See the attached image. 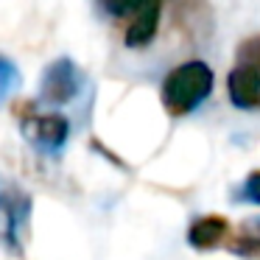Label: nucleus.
<instances>
[{
	"label": "nucleus",
	"instance_id": "nucleus-1",
	"mask_svg": "<svg viewBox=\"0 0 260 260\" xmlns=\"http://www.w3.org/2000/svg\"><path fill=\"white\" fill-rule=\"evenodd\" d=\"M215 84L213 68L202 59H190V62H182L179 68H174L162 81V107L171 118H185V115L196 112L204 101L210 98Z\"/></svg>",
	"mask_w": 260,
	"mask_h": 260
},
{
	"label": "nucleus",
	"instance_id": "nucleus-2",
	"mask_svg": "<svg viewBox=\"0 0 260 260\" xmlns=\"http://www.w3.org/2000/svg\"><path fill=\"white\" fill-rule=\"evenodd\" d=\"M31 213V199L17 187H3L0 190V243L12 249V254L23 252L20 243V232L28 224Z\"/></svg>",
	"mask_w": 260,
	"mask_h": 260
},
{
	"label": "nucleus",
	"instance_id": "nucleus-3",
	"mask_svg": "<svg viewBox=\"0 0 260 260\" xmlns=\"http://www.w3.org/2000/svg\"><path fill=\"white\" fill-rule=\"evenodd\" d=\"M81 84V73L76 68L73 59L62 56L56 62H51L42 73V84H40V95L48 104H68L76 98Z\"/></svg>",
	"mask_w": 260,
	"mask_h": 260
},
{
	"label": "nucleus",
	"instance_id": "nucleus-4",
	"mask_svg": "<svg viewBox=\"0 0 260 260\" xmlns=\"http://www.w3.org/2000/svg\"><path fill=\"white\" fill-rule=\"evenodd\" d=\"M23 132L25 137H31V140L37 143V146L48 148V151H56V148L64 146V140H68L70 135V123L64 115H34L31 112L28 118H23Z\"/></svg>",
	"mask_w": 260,
	"mask_h": 260
},
{
	"label": "nucleus",
	"instance_id": "nucleus-5",
	"mask_svg": "<svg viewBox=\"0 0 260 260\" xmlns=\"http://www.w3.org/2000/svg\"><path fill=\"white\" fill-rule=\"evenodd\" d=\"M132 23L126 28L123 42L129 48H146L157 37L159 28V14H162V0H137L132 9Z\"/></svg>",
	"mask_w": 260,
	"mask_h": 260
},
{
	"label": "nucleus",
	"instance_id": "nucleus-6",
	"mask_svg": "<svg viewBox=\"0 0 260 260\" xmlns=\"http://www.w3.org/2000/svg\"><path fill=\"white\" fill-rule=\"evenodd\" d=\"M232 235L230 221L224 215H199L190 226H187V243H190L196 252H210V249H218L221 243H226V238Z\"/></svg>",
	"mask_w": 260,
	"mask_h": 260
},
{
	"label": "nucleus",
	"instance_id": "nucleus-7",
	"mask_svg": "<svg viewBox=\"0 0 260 260\" xmlns=\"http://www.w3.org/2000/svg\"><path fill=\"white\" fill-rule=\"evenodd\" d=\"M226 92L232 107L238 109H260V73L246 64H238L226 76Z\"/></svg>",
	"mask_w": 260,
	"mask_h": 260
},
{
	"label": "nucleus",
	"instance_id": "nucleus-8",
	"mask_svg": "<svg viewBox=\"0 0 260 260\" xmlns=\"http://www.w3.org/2000/svg\"><path fill=\"white\" fill-rule=\"evenodd\" d=\"M226 249L232 254H238V257L254 260V257H260V235L254 230H246L235 238H226Z\"/></svg>",
	"mask_w": 260,
	"mask_h": 260
},
{
	"label": "nucleus",
	"instance_id": "nucleus-9",
	"mask_svg": "<svg viewBox=\"0 0 260 260\" xmlns=\"http://www.w3.org/2000/svg\"><path fill=\"white\" fill-rule=\"evenodd\" d=\"M232 202L235 204H254L260 207V171H252L241 185L232 190Z\"/></svg>",
	"mask_w": 260,
	"mask_h": 260
},
{
	"label": "nucleus",
	"instance_id": "nucleus-10",
	"mask_svg": "<svg viewBox=\"0 0 260 260\" xmlns=\"http://www.w3.org/2000/svg\"><path fill=\"white\" fill-rule=\"evenodd\" d=\"M235 62L252 68L254 73H260V34L257 37H249V40H243L241 45H238Z\"/></svg>",
	"mask_w": 260,
	"mask_h": 260
},
{
	"label": "nucleus",
	"instance_id": "nucleus-11",
	"mask_svg": "<svg viewBox=\"0 0 260 260\" xmlns=\"http://www.w3.org/2000/svg\"><path fill=\"white\" fill-rule=\"evenodd\" d=\"M17 87H20V70H17V64H14L9 56H3V53H0V101H3L9 92H14Z\"/></svg>",
	"mask_w": 260,
	"mask_h": 260
},
{
	"label": "nucleus",
	"instance_id": "nucleus-12",
	"mask_svg": "<svg viewBox=\"0 0 260 260\" xmlns=\"http://www.w3.org/2000/svg\"><path fill=\"white\" fill-rule=\"evenodd\" d=\"M104 9H107L109 14H115V17H123V14H129L132 9H135L137 0H101Z\"/></svg>",
	"mask_w": 260,
	"mask_h": 260
},
{
	"label": "nucleus",
	"instance_id": "nucleus-13",
	"mask_svg": "<svg viewBox=\"0 0 260 260\" xmlns=\"http://www.w3.org/2000/svg\"><path fill=\"white\" fill-rule=\"evenodd\" d=\"M252 230H254V232H257V235H260V218H254V221H252Z\"/></svg>",
	"mask_w": 260,
	"mask_h": 260
}]
</instances>
